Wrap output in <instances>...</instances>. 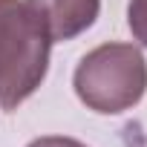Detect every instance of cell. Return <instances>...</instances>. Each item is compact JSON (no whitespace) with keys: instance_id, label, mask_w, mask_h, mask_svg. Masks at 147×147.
<instances>
[{"instance_id":"6da1fadb","label":"cell","mask_w":147,"mask_h":147,"mask_svg":"<svg viewBox=\"0 0 147 147\" xmlns=\"http://www.w3.org/2000/svg\"><path fill=\"white\" fill-rule=\"evenodd\" d=\"M52 38L26 0H0V107L18 110L46 78Z\"/></svg>"},{"instance_id":"7a4b0ae2","label":"cell","mask_w":147,"mask_h":147,"mask_svg":"<svg viewBox=\"0 0 147 147\" xmlns=\"http://www.w3.org/2000/svg\"><path fill=\"white\" fill-rule=\"evenodd\" d=\"M81 104L101 115L133 110L147 92V61L133 43H101L90 49L72 75Z\"/></svg>"},{"instance_id":"3957f363","label":"cell","mask_w":147,"mask_h":147,"mask_svg":"<svg viewBox=\"0 0 147 147\" xmlns=\"http://www.w3.org/2000/svg\"><path fill=\"white\" fill-rule=\"evenodd\" d=\"M26 3L46 26L52 43L78 38L95 23L101 12V0H26Z\"/></svg>"},{"instance_id":"277c9868","label":"cell","mask_w":147,"mask_h":147,"mask_svg":"<svg viewBox=\"0 0 147 147\" xmlns=\"http://www.w3.org/2000/svg\"><path fill=\"white\" fill-rule=\"evenodd\" d=\"M127 26L133 32V38L147 46V0H130L127 6Z\"/></svg>"},{"instance_id":"5b68a950","label":"cell","mask_w":147,"mask_h":147,"mask_svg":"<svg viewBox=\"0 0 147 147\" xmlns=\"http://www.w3.org/2000/svg\"><path fill=\"white\" fill-rule=\"evenodd\" d=\"M26 147H87L78 138H69V136H40L35 141H29Z\"/></svg>"}]
</instances>
